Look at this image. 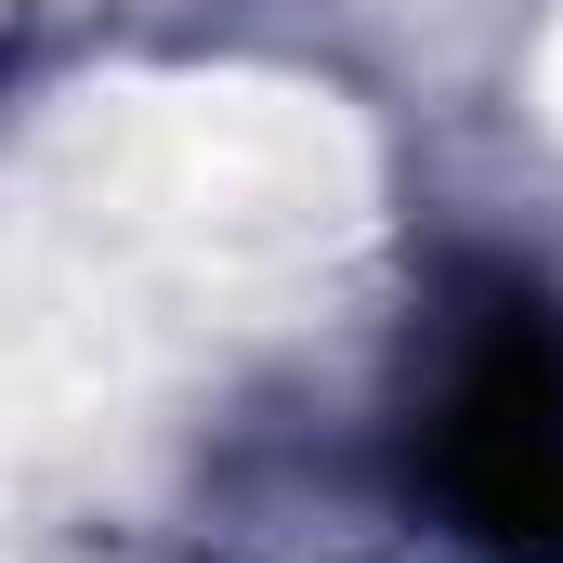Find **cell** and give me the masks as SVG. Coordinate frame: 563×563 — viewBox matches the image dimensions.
Masks as SVG:
<instances>
[{"label":"cell","instance_id":"obj_1","mask_svg":"<svg viewBox=\"0 0 563 563\" xmlns=\"http://www.w3.org/2000/svg\"><path fill=\"white\" fill-rule=\"evenodd\" d=\"M420 459L459 538L511 563H563V328L538 301H485L459 328Z\"/></svg>","mask_w":563,"mask_h":563}]
</instances>
